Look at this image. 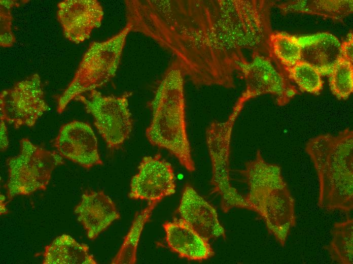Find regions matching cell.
Segmentation results:
<instances>
[{
  "label": "cell",
  "mask_w": 353,
  "mask_h": 264,
  "mask_svg": "<svg viewBox=\"0 0 353 264\" xmlns=\"http://www.w3.org/2000/svg\"><path fill=\"white\" fill-rule=\"evenodd\" d=\"M264 0H128L126 25L173 56L196 86L235 87L245 51L269 55L270 13Z\"/></svg>",
  "instance_id": "1"
},
{
  "label": "cell",
  "mask_w": 353,
  "mask_h": 264,
  "mask_svg": "<svg viewBox=\"0 0 353 264\" xmlns=\"http://www.w3.org/2000/svg\"><path fill=\"white\" fill-rule=\"evenodd\" d=\"M184 76L174 60L167 68L148 104L152 120L146 130L153 146L174 155L188 171L195 170L186 121Z\"/></svg>",
  "instance_id": "2"
},
{
  "label": "cell",
  "mask_w": 353,
  "mask_h": 264,
  "mask_svg": "<svg viewBox=\"0 0 353 264\" xmlns=\"http://www.w3.org/2000/svg\"><path fill=\"white\" fill-rule=\"evenodd\" d=\"M352 142V131L346 128L317 136L306 144L318 177V205L323 210L347 213L353 209Z\"/></svg>",
  "instance_id": "3"
},
{
  "label": "cell",
  "mask_w": 353,
  "mask_h": 264,
  "mask_svg": "<svg viewBox=\"0 0 353 264\" xmlns=\"http://www.w3.org/2000/svg\"><path fill=\"white\" fill-rule=\"evenodd\" d=\"M248 187L245 197L253 211L264 220L267 230L284 246L296 224L295 200L281 173V167L267 162L258 150L255 158L237 170Z\"/></svg>",
  "instance_id": "4"
},
{
  "label": "cell",
  "mask_w": 353,
  "mask_h": 264,
  "mask_svg": "<svg viewBox=\"0 0 353 264\" xmlns=\"http://www.w3.org/2000/svg\"><path fill=\"white\" fill-rule=\"evenodd\" d=\"M130 32V27L126 25L111 38L90 44L72 80L56 96L58 113H63L69 103L78 96L104 85L115 76Z\"/></svg>",
  "instance_id": "5"
},
{
  "label": "cell",
  "mask_w": 353,
  "mask_h": 264,
  "mask_svg": "<svg viewBox=\"0 0 353 264\" xmlns=\"http://www.w3.org/2000/svg\"><path fill=\"white\" fill-rule=\"evenodd\" d=\"M64 163L56 150L46 149L26 138L21 139L19 153L6 160L8 178L4 187L7 203L17 196L46 190L53 171Z\"/></svg>",
  "instance_id": "6"
},
{
  "label": "cell",
  "mask_w": 353,
  "mask_h": 264,
  "mask_svg": "<svg viewBox=\"0 0 353 264\" xmlns=\"http://www.w3.org/2000/svg\"><path fill=\"white\" fill-rule=\"evenodd\" d=\"M242 109L234 106L231 113L224 121L214 120L206 128V142L212 168L210 184L214 192L221 196L223 211L233 208L251 210L245 196L240 194L230 182L229 156L232 130Z\"/></svg>",
  "instance_id": "7"
},
{
  "label": "cell",
  "mask_w": 353,
  "mask_h": 264,
  "mask_svg": "<svg viewBox=\"0 0 353 264\" xmlns=\"http://www.w3.org/2000/svg\"><path fill=\"white\" fill-rule=\"evenodd\" d=\"M131 95L128 92L120 96H108L94 89L74 100L82 103L86 111L93 116L95 127L110 149L119 148L132 130L128 103Z\"/></svg>",
  "instance_id": "8"
},
{
  "label": "cell",
  "mask_w": 353,
  "mask_h": 264,
  "mask_svg": "<svg viewBox=\"0 0 353 264\" xmlns=\"http://www.w3.org/2000/svg\"><path fill=\"white\" fill-rule=\"evenodd\" d=\"M269 56L258 53L252 55L241 68L239 75L245 83V89L237 101L245 105L258 96L270 94L276 97L279 106L287 104L297 94L296 87L278 62Z\"/></svg>",
  "instance_id": "9"
},
{
  "label": "cell",
  "mask_w": 353,
  "mask_h": 264,
  "mask_svg": "<svg viewBox=\"0 0 353 264\" xmlns=\"http://www.w3.org/2000/svg\"><path fill=\"white\" fill-rule=\"evenodd\" d=\"M49 110L38 74L16 82L0 94V119L15 129L32 127Z\"/></svg>",
  "instance_id": "10"
},
{
  "label": "cell",
  "mask_w": 353,
  "mask_h": 264,
  "mask_svg": "<svg viewBox=\"0 0 353 264\" xmlns=\"http://www.w3.org/2000/svg\"><path fill=\"white\" fill-rule=\"evenodd\" d=\"M175 177L170 163L160 154L143 158L132 178L129 197L159 203L175 191Z\"/></svg>",
  "instance_id": "11"
},
{
  "label": "cell",
  "mask_w": 353,
  "mask_h": 264,
  "mask_svg": "<svg viewBox=\"0 0 353 264\" xmlns=\"http://www.w3.org/2000/svg\"><path fill=\"white\" fill-rule=\"evenodd\" d=\"M53 145L63 158L86 169L103 164L96 137L87 123L73 120L62 125Z\"/></svg>",
  "instance_id": "12"
},
{
  "label": "cell",
  "mask_w": 353,
  "mask_h": 264,
  "mask_svg": "<svg viewBox=\"0 0 353 264\" xmlns=\"http://www.w3.org/2000/svg\"><path fill=\"white\" fill-rule=\"evenodd\" d=\"M57 8V18L64 37L76 44L88 39L103 17L102 7L97 0H65Z\"/></svg>",
  "instance_id": "13"
},
{
  "label": "cell",
  "mask_w": 353,
  "mask_h": 264,
  "mask_svg": "<svg viewBox=\"0 0 353 264\" xmlns=\"http://www.w3.org/2000/svg\"><path fill=\"white\" fill-rule=\"evenodd\" d=\"M178 212L181 218L208 241L225 238L216 209L189 184L183 189Z\"/></svg>",
  "instance_id": "14"
},
{
  "label": "cell",
  "mask_w": 353,
  "mask_h": 264,
  "mask_svg": "<svg viewBox=\"0 0 353 264\" xmlns=\"http://www.w3.org/2000/svg\"><path fill=\"white\" fill-rule=\"evenodd\" d=\"M74 213L91 240L120 218L114 202L101 190L86 191L74 208Z\"/></svg>",
  "instance_id": "15"
},
{
  "label": "cell",
  "mask_w": 353,
  "mask_h": 264,
  "mask_svg": "<svg viewBox=\"0 0 353 264\" xmlns=\"http://www.w3.org/2000/svg\"><path fill=\"white\" fill-rule=\"evenodd\" d=\"M163 227L168 247L180 257L199 261L214 255L209 241L182 218L166 221Z\"/></svg>",
  "instance_id": "16"
},
{
  "label": "cell",
  "mask_w": 353,
  "mask_h": 264,
  "mask_svg": "<svg viewBox=\"0 0 353 264\" xmlns=\"http://www.w3.org/2000/svg\"><path fill=\"white\" fill-rule=\"evenodd\" d=\"M43 264H96L88 245L79 243L71 236L62 234L45 246Z\"/></svg>",
  "instance_id": "17"
},
{
  "label": "cell",
  "mask_w": 353,
  "mask_h": 264,
  "mask_svg": "<svg viewBox=\"0 0 353 264\" xmlns=\"http://www.w3.org/2000/svg\"><path fill=\"white\" fill-rule=\"evenodd\" d=\"M302 47L301 60L314 66L322 75L330 73L341 56V43L334 35L323 32Z\"/></svg>",
  "instance_id": "18"
},
{
  "label": "cell",
  "mask_w": 353,
  "mask_h": 264,
  "mask_svg": "<svg viewBox=\"0 0 353 264\" xmlns=\"http://www.w3.org/2000/svg\"><path fill=\"white\" fill-rule=\"evenodd\" d=\"M278 7L285 13L313 14L339 19L352 11V1H297L283 3Z\"/></svg>",
  "instance_id": "19"
},
{
  "label": "cell",
  "mask_w": 353,
  "mask_h": 264,
  "mask_svg": "<svg viewBox=\"0 0 353 264\" xmlns=\"http://www.w3.org/2000/svg\"><path fill=\"white\" fill-rule=\"evenodd\" d=\"M332 239L326 248L333 262L352 264L353 259V219L348 217L336 222L331 230Z\"/></svg>",
  "instance_id": "20"
},
{
  "label": "cell",
  "mask_w": 353,
  "mask_h": 264,
  "mask_svg": "<svg viewBox=\"0 0 353 264\" xmlns=\"http://www.w3.org/2000/svg\"><path fill=\"white\" fill-rule=\"evenodd\" d=\"M150 202L148 206L137 212L131 226L116 256L111 261L113 264L134 263L136 259V249L142 232L149 220L152 212L157 204Z\"/></svg>",
  "instance_id": "21"
},
{
  "label": "cell",
  "mask_w": 353,
  "mask_h": 264,
  "mask_svg": "<svg viewBox=\"0 0 353 264\" xmlns=\"http://www.w3.org/2000/svg\"><path fill=\"white\" fill-rule=\"evenodd\" d=\"M268 45L270 57L284 68L291 67L301 59L302 46L293 36L279 32H271Z\"/></svg>",
  "instance_id": "22"
},
{
  "label": "cell",
  "mask_w": 353,
  "mask_h": 264,
  "mask_svg": "<svg viewBox=\"0 0 353 264\" xmlns=\"http://www.w3.org/2000/svg\"><path fill=\"white\" fill-rule=\"evenodd\" d=\"M291 81L303 92L319 94L323 88L322 74L311 64L300 60L291 67L284 68Z\"/></svg>",
  "instance_id": "23"
},
{
  "label": "cell",
  "mask_w": 353,
  "mask_h": 264,
  "mask_svg": "<svg viewBox=\"0 0 353 264\" xmlns=\"http://www.w3.org/2000/svg\"><path fill=\"white\" fill-rule=\"evenodd\" d=\"M332 93L339 99H346L353 90L352 63L340 56L329 74Z\"/></svg>",
  "instance_id": "24"
},
{
  "label": "cell",
  "mask_w": 353,
  "mask_h": 264,
  "mask_svg": "<svg viewBox=\"0 0 353 264\" xmlns=\"http://www.w3.org/2000/svg\"><path fill=\"white\" fill-rule=\"evenodd\" d=\"M1 33L0 45L3 47H12L16 41L12 30L13 17L11 10L19 4L14 1H1Z\"/></svg>",
  "instance_id": "25"
},
{
  "label": "cell",
  "mask_w": 353,
  "mask_h": 264,
  "mask_svg": "<svg viewBox=\"0 0 353 264\" xmlns=\"http://www.w3.org/2000/svg\"><path fill=\"white\" fill-rule=\"evenodd\" d=\"M341 56L352 63L353 38L352 31L347 36L345 41L341 44Z\"/></svg>",
  "instance_id": "26"
},
{
  "label": "cell",
  "mask_w": 353,
  "mask_h": 264,
  "mask_svg": "<svg viewBox=\"0 0 353 264\" xmlns=\"http://www.w3.org/2000/svg\"><path fill=\"white\" fill-rule=\"evenodd\" d=\"M6 122L1 120V151L4 152L6 151L9 146V140L8 138V131Z\"/></svg>",
  "instance_id": "27"
},
{
  "label": "cell",
  "mask_w": 353,
  "mask_h": 264,
  "mask_svg": "<svg viewBox=\"0 0 353 264\" xmlns=\"http://www.w3.org/2000/svg\"><path fill=\"white\" fill-rule=\"evenodd\" d=\"M6 197L3 195L1 194V215L6 214L8 213V209L6 208L7 204Z\"/></svg>",
  "instance_id": "28"
}]
</instances>
